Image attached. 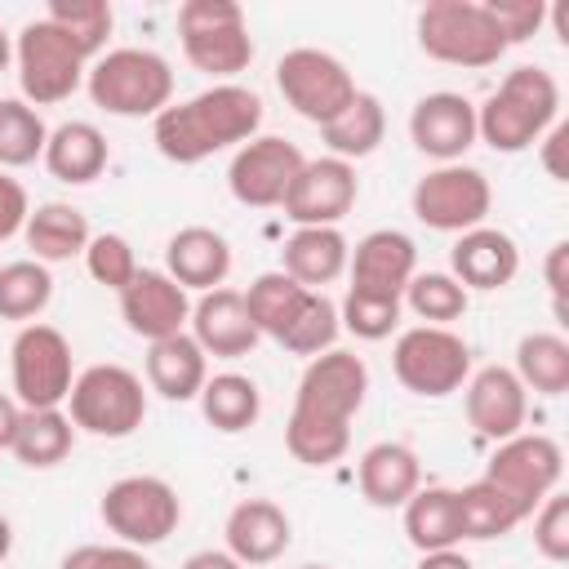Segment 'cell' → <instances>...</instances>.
<instances>
[{"instance_id":"6da1fadb","label":"cell","mask_w":569,"mask_h":569,"mask_svg":"<svg viewBox=\"0 0 569 569\" xmlns=\"http://www.w3.org/2000/svg\"><path fill=\"white\" fill-rule=\"evenodd\" d=\"M369 391V369L356 351L316 356L293 391V409L284 422V449L302 467H329L351 445V418L360 413Z\"/></svg>"},{"instance_id":"4dcf8cb0","label":"cell","mask_w":569,"mask_h":569,"mask_svg":"<svg viewBox=\"0 0 569 569\" xmlns=\"http://www.w3.org/2000/svg\"><path fill=\"white\" fill-rule=\"evenodd\" d=\"M71 445H76V422L62 409H22L9 453L22 467L44 471V467H58L71 453Z\"/></svg>"},{"instance_id":"f5cc1de1","label":"cell","mask_w":569,"mask_h":569,"mask_svg":"<svg viewBox=\"0 0 569 569\" xmlns=\"http://www.w3.org/2000/svg\"><path fill=\"white\" fill-rule=\"evenodd\" d=\"M182 569H244V565L231 551H196V556H187Z\"/></svg>"},{"instance_id":"f6af8a7d","label":"cell","mask_w":569,"mask_h":569,"mask_svg":"<svg viewBox=\"0 0 569 569\" xmlns=\"http://www.w3.org/2000/svg\"><path fill=\"white\" fill-rule=\"evenodd\" d=\"M489 13H493V22H498L507 49L520 44V40H529V36L547 22V4H542V0H489Z\"/></svg>"},{"instance_id":"1f68e13d","label":"cell","mask_w":569,"mask_h":569,"mask_svg":"<svg viewBox=\"0 0 569 569\" xmlns=\"http://www.w3.org/2000/svg\"><path fill=\"white\" fill-rule=\"evenodd\" d=\"M196 400H200L204 422L218 427V431H227V436L253 427L258 413H262V391L244 373H213V378H204V387H200Z\"/></svg>"},{"instance_id":"7a4b0ae2","label":"cell","mask_w":569,"mask_h":569,"mask_svg":"<svg viewBox=\"0 0 569 569\" xmlns=\"http://www.w3.org/2000/svg\"><path fill=\"white\" fill-rule=\"evenodd\" d=\"M262 124V98L244 84H213L187 102H169L156 124V151L173 164H200L222 147L249 142Z\"/></svg>"},{"instance_id":"5bb4252c","label":"cell","mask_w":569,"mask_h":569,"mask_svg":"<svg viewBox=\"0 0 569 569\" xmlns=\"http://www.w3.org/2000/svg\"><path fill=\"white\" fill-rule=\"evenodd\" d=\"M560 476H565V453L542 431H520V436L502 440L485 462V480L498 485L525 511V520L538 511V502L547 493H556Z\"/></svg>"},{"instance_id":"603a6c76","label":"cell","mask_w":569,"mask_h":569,"mask_svg":"<svg viewBox=\"0 0 569 569\" xmlns=\"http://www.w3.org/2000/svg\"><path fill=\"white\" fill-rule=\"evenodd\" d=\"M227 551L240 565H271L284 556V547L293 542V525L284 516L280 502L271 498H244L231 507L227 516Z\"/></svg>"},{"instance_id":"c3c4849f","label":"cell","mask_w":569,"mask_h":569,"mask_svg":"<svg viewBox=\"0 0 569 569\" xmlns=\"http://www.w3.org/2000/svg\"><path fill=\"white\" fill-rule=\"evenodd\" d=\"M542 276H547V289H551V302H556L560 325H569V320H565V293H569V240H556V244L547 249V258H542Z\"/></svg>"},{"instance_id":"5b68a950","label":"cell","mask_w":569,"mask_h":569,"mask_svg":"<svg viewBox=\"0 0 569 569\" xmlns=\"http://www.w3.org/2000/svg\"><path fill=\"white\" fill-rule=\"evenodd\" d=\"M418 49L449 67H493L507 40L485 0H431L418 13Z\"/></svg>"},{"instance_id":"ac0fdd59","label":"cell","mask_w":569,"mask_h":569,"mask_svg":"<svg viewBox=\"0 0 569 569\" xmlns=\"http://www.w3.org/2000/svg\"><path fill=\"white\" fill-rule=\"evenodd\" d=\"M462 387H467V396H462L467 422L476 427V436H485V440H493V445L520 436L525 413H529V391H525V382H520L511 369L485 365V369H476Z\"/></svg>"},{"instance_id":"8d00e7d4","label":"cell","mask_w":569,"mask_h":569,"mask_svg":"<svg viewBox=\"0 0 569 569\" xmlns=\"http://www.w3.org/2000/svg\"><path fill=\"white\" fill-rule=\"evenodd\" d=\"M53 298V276L36 258H18L0 267V320H36Z\"/></svg>"},{"instance_id":"3957f363","label":"cell","mask_w":569,"mask_h":569,"mask_svg":"<svg viewBox=\"0 0 569 569\" xmlns=\"http://www.w3.org/2000/svg\"><path fill=\"white\" fill-rule=\"evenodd\" d=\"M560 116V84L547 67H516L502 76V84L476 107V138H485L493 151L516 156L533 147Z\"/></svg>"},{"instance_id":"7bdbcfd3","label":"cell","mask_w":569,"mask_h":569,"mask_svg":"<svg viewBox=\"0 0 569 569\" xmlns=\"http://www.w3.org/2000/svg\"><path fill=\"white\" fill-rule=\"evenodd\" d=\"M84 267H89V276H93L98 284H107V289H116V293L138 276L133 244H129L124 236H116V231H102V236L89 240V249H84Z\"/></svg>"},{"instance_id":"9a60e30c","label":"cell","mask_w":569,"mask_h":569,"mask_svg":"<svg viewBox=\"0 0 569 569\" xmlns=\"http://www.w3.org/2000/svg\"><path fill=\"white\" fill-rule=\"evenodd\" d=\"M356 196H360L356 169L338 156H320V160H302V169L289 182L280 209L298 227H338L351 213Z\"/></svg>"},{"instance_id":"74e56055","label":"cell","mask_w":569,"mask_h":569,"mask_svg":"<svg viewBox=\"0 0 569 569\" xmlns=\"http://www.w3.org/2000/svg\"><path fill=\"white\" fill-rule=\"evenodd\" d=\"M400 302H409V311H413L418 320L449 329V320H462V316H467L471 293H467L449 271H418V276L405 284Z\"/></svg>"},{"instance_id":"ee69618b","label":"cell","mask_w":569,"mask_h":569,"mask_svg":"<svg viewBox=\"0 0 569 569\" xmlns=\"http://www.w3.org/2000/svg\"><path fill=\"white\" fill-rule=\"evenodd\" d=\"M533 547H538V556H547L556 565L569 560V498L560 489L547 493L533 511Z\"/></svg>"},{"instance_id":"9c48e42d","label":"cell","mask_w":569,"mask_h":569,"mask_svg":"<svg viewBox=\"0 0 569 569\" xmlns=\"http://www.w3.org/2000/svg\"><path fill=\"white\" fill-rule=\"evenodd\" d=\"M102 525L124 542V547H156L164 542L178 520H182V498L169 480L160 476H124L116 485H107L102 502H98Z\"/></svg>"},{"instance_id":"f35d334b","label":"cell","mask_w":569,"mask_h":569,"mask_svg":"<svg viewBox=\"0 0 569 569\" xmlns=\"http://www.w3.org/2000/svg\"><path fill=\"white\" fill-rule=\"evenodd\" d=\"M49 129L40 111L22 98H0V169H22L36 156H44Z\"/></svg>"},{"instance_id":"b9f144b4","label":"cell","mask_w":569,"mask_h":569,"mask_svg":"<svg viewBox=\"0 0 569 569\" xmlns=\"http://www.w3.org/2000/svg\"><path fill=\"white\" fill-rule=\"evenodd\" d=\"M338 325L351 329L365 342H382L400 325V298H387V293H369V289H351L347 284V298L338 307Z\"/></svg>"},{"instance_id":"e0dca14e","label":"cell","mask_w":569,"mask_h":569,"mask_svg":"<svg viewBox=\"0 0 569 569\" xmlns=\"http://www.w3.org/2000/svg\"><path fill=\"white\" fill-rule=\"evenodd\" d=\"M120 316H124L129 333L160 342V338L182 333V325L191 320V298L169 271L138 267V276L120 289Z\"/></svg>"},{"instance_id":"ab89813d","label":"cell","mask_w":569,"mask_h":569,"mask_svg":"<svg viewBox=\"0 0 569 569\" xmlns=\"http://www.w3.org/2000/svg\"><path fill=\"white\" fill-rule=\"evenodd\" d=\"M338 307L325 298V293H307V302H302V311L293 316V325L276 338L284 351H293V356H325V351H333V338H338Z\"/></svg>"},{"instance_id":"681fc988","label":"cell","mask_w":569,"mask_h":569,"mask_svg":"<svg viewBox=\"0 0 569 569\" xmlns=\"http://www.w3.org/2000/svg\"><path fill=\"white\" fill-rule=\"evenodd\" d=\"M538 147H542V169H547L551 178H560V182H565V178H569V169H565V160H560V156H565V147H569V124H565V120H556V124L542 133V142H538Z\"/></svg>"},{"instance_id":"2e32d148","label":"cell","mask_w":569,"mask_h":569,"mask_svg":"<svg viewBox=\"0 0 569 569\" xmlns=\"http://www.w3.org/2000/svg\"><path fill=\"white\" fill-rule=\"evenodd\" d=\"M302 151L289 142V138H276V133H262V138H249L231 169H227V187L240 204L249 209H276L289 191V182L298 178L302 169Z\"/></svg>"},{"instance_id":"4fadbf2b","label":"cell","mask_w":569,"mask_h":569,"mask_svg":"<svg viewBox=\"0 0 569 569\" xmlns=\"http://www.w3.org/2000/svg\"><path fill=\"white\" fill-rule=\"evenodd\" d=\"M276 84H280V93H284V102L302 116V120H311V124H329V120H338L351 102H356V80H351V71L333 58V53H325V49H289L280 62H276Z\"/></svg>"},{"instance_id":"52a82bcc","label":"cell","mask_w":569,"mask_h":569,"mask_svg":"<svg viewBox=\"0 0 569 569\" xmlns=\"http://www.w3.org/2000/svg\"><path fill=\"white\" fill-rule=\"evenodd\" d=\"M13 58H18L22 102H31V107L67 102V98L80 89L84 67H89V53H84L62 27H53L49 18H31V22L18 31Z\"/></svg>"},{"instance_id":"f1b7e54d","label":"cell","mask_w":569,"mask_h":569,"mask_svg":"<svg viewBox=\"0 0 569 569\" xmlns=\"http://www.w3.org/2000/svg\"><path fill=\"white\" fill-rule=\"evenodd\" d=\"M22 240L36 253V262H67V258H76V253L89 249L93 231H89V218L76 204L49 200V204L31 209V218L22 227Z\"/></svg>"},{"instance_id":"e575fe53","label":"cell","mask_w":569,"mask_h":569,"mask_svg":"<svg viewBox=\"0 0 569 569\" xmlns=\"http://www.w3.org/2000/svg\"><path fill=\"white\" fill-rule=\"evenodd\" d=\"M307 293H311V289H302L293 276H284V271H262V276L244 289V311H249V320H253L258 333L280 338V333L293 325V316L302 311Z\"/></svg>"},{"instance_id":"7402d4cb","label":"cell","mask_w":569,"mask_h":569,"mask_svg":"<svg viewBox=\"0 0 569 569\" xmlns=\"http://www.w3.org/2000/svg\"><path fill=\"white\" fill-rule=\"evenodd\" d=\"M449 276L471 293V289H480V293H493V289H502V284H511L516 280V271H520V249H516V240L507 236V231H498V227H471V231H462L458 240H453V249H449Z\"/></svg>"},{"instance_id":"11a10c76","label":"cell","mask_w":569,"mask_h":569,"mask_svg":"<svg viewBox=\"0 0 569 569\" xmlns=\"http://www.w3.org/2000/svg\"><path fill=\"white\" fill-rule=\"evenodd\" d=\"M9 58H13V44H9V31L0 27V71L9 67Z\"/></svg>"},{"instance_id":"8992f818","label":"cell","mask_w":569,"mask_h":569,"mask_svg":"<svg viewBox=\"0 0 569 569\" xmlns=\"http://www.w3.org/2000/svg\"><path fill=\"white\" fill-rule=\"evenodd\" d=\"M178 36L187 62L204 76H218L222 84L253 62L249 22L236 0H187L178 9Z\"/></svg>"},{"instance_id":"30bf717a","label":"cell","mask_w":569,"mask_h":569,"mask_svg":"<svg viewBox=\"0 0 569 569\" xmlns=\"http://www.w3.org/2000/svg\"><path fill=\"white\" fill-rule=\"evenodd\" d=\"M391 369L413 396H449L471 378V347L440 325H413L391 347Z\"/></svg>"},{"instance_id":"ba28073f","label":"cell","mask_w":569,"mask_h":569,"mask_svg":"<svg viewBox=\"0 0 569 569\" xmlns=\"http://www.w3.org/2000/svg\"><path fill=\"white\" fill-rule=\"evenodd\" d=\"M67 418L102 440H124L147 418V391L142 378L124 365H89L67 396Z\"/></svg>"},{"instance_id":"d6986e66","label":"cell","mask_w":569,"mask_h":569,"mask_svg":"<svg viewBox=\"0 0 569 569\" xmlns=\"http://www.w3.org/2000/svg\"><path fill=\"white\" fill-rule=\"evenodd\" d=\"M409 138L422 156H431L440 164L462 160V151L476 142V102L462 93H449V89L418 98L409 111Z\"/></svg>"},{"instance_id":"d590c367","label":"cell","mask_w":569,"mask_h":569,"mask_svg":"<svg viewBox=\"0 0 569 569\" xmlns=\"http://www.w3.org/2000/svg\"><path fill=\"white\" fill-rule=\"evenodd\" d=\"M525 391L542 396H565L569 391V342L560 333H525L516 347V369H511Z\"/></svg>"},{"instance_id":"44dd1931","label":"cell","mask_w":569,"mask_h":569,"mask_svg":"<svg viewBox=\"0 0 569 569\" xmlns=\"http://www.w3.org/2000/svg\"><path fill=\"white\" fill-rule=\"evenodd\" d=\"M191 338L200 342L204 356H222V360H240L258 347V329L244 311V293L240 289H209L200 293V302L191 307Z\"/></svg>"},{"instance_id":"60d3db41","label":"cell","mask_w":569,"mask_h":569,"mask_svg":"<svg viewBox=\"0 0 569 569\" xmlns=\"http://www.w3.org/2000/svg\"><path fill=\"white\" fill-rule=\"evenodd\" d=\"M44 18L53 27H62L89 58H102V44L111 36V4L107 0H49Z\"/></svg>"},{"instance_id":"8fae6325","label":"cell","mask_w":569,"mask_h":569,"mask_svg":"<svg viewBox=\"0 0 569 569\" xmlns=\"http://www.w3.org/2000/svg\"><path fill=\"white\" fill-rule=\"evenodd\" d=\"M13 365V400L22 409H58L71 396L76 365H71V342L53 325H22L9 351Z\"/></svg>"},{"instance_id":"7c38bea8","label":"cell","mask_w":569,"mask_h":569,"mask_svg":"<svg viewBox=\"0 0 569 569\" xmlns=\"http://www.w3.org/2000/svg\"><path fill=\"white\" fill-rule=\"evenodd\" d=\"M413 218L431 231H471V227H485L489 209H493V187L480 169L453 160V164H440L431 173H422L413 182Z\"/></svg>"},{"instance_id":"83f0119b","label":"cell","mask_w":569,"mask_h":569,"mask_svg":"<svg viewBox=\"0 0 569 569\" xmlns=\"http://www.w3.org/2000/svg\"><path fill=\"white\" fill-rule=\"evenodd\" d=\"M204 378H209V365L191 333H173V338H160L147 347V382L164 400H178V405L196 400Z\"/></svg>"},{"instance_id":"ffe728a7","label":"cell","mask_w":569,"mask_h":569,"mask_svg":"<svg viewBox=\"0 0 569 569\" xmlns=\"http://www.w3.org/2000/svg\"><path fill=\"white\" fill-rule=\"evenodd\" d=\"M347 267H351V289L400 298L405 284L418 276V244L396 227H378L351 249Z\"/></svg>"},{"instance_id":"db71d44e","label":"cell","mask_w":569,"mask_h":569,"mask_svg":"<svg viewBox=\"0 0 569 569\" xmlns=\"http://www.w3.org/2000/svg\"><path fill=\"white\" fill-rule=\"evenodd\" d=\"M9 551H13V525H9L4 516H0V560H4Z\"/></svg>"},{"instance_id":"484cf974","label":"cell","mask_w":569,"mask_h":569,"mask_svg":"<svg viewBox=\"0 0 569 569\" xmlns=\"http://www.w3.org/2000/svg\"><path fill=\"white\" fill-rule=\"evenodd\" d=\"M347 258H351V249L338 227H298L280 249V262H284L280 271L293 276L302 289L320 293L325 284H333L347 271Z\"/></svg>"},{"instance_id":"4316f807","label":"cell","mask_w":569,"mask_h":569,"mask_svg":"<svg viewBox=\"0 0 569 569\" xmlns=\"http://www.w3.org/2000/svg\"><path fill=\"white\" fill-rule=\"evenodd\" d=\"M44 169L58 178V182H71V187H84L93 182L107 160H111V147L102 138L98 124L89 120H67L58 129H49V142H44Z\"/></svg>"},{"instance_id":"bcb514c9","label":"cell","mask_w":569,"mask_h":569,"mask_svg":"<svg viewBox=\"0 0 569 569\" xmlns=\"http://www.w3.org/2000/svg\"><path fill=\"white\" fill-rule=\"evenodd\" d=\"M58 569H151V560L138 547H124V542L120 547L84 542V547H71Z\"/></svg>"},{"instance_id":"836d02e7","label":"cell","mask_w":569,"mask_h":569,"mask_svg":"<svg viewBox=\"0 0 569 569\" xmlns=\"http://www.w3.org/2000/svg\"><path fill=\"white\" fill-rule=\"evenodd\" d=\"M382 133H387V111H382V102H378L373 93H356V102H351L338 120H329V124L320 129L325 147H329L338 160H347V164L373 156L378 142H382Z\"/></svg>"},{"instance_id":"d4e9b609","label":"cell","mask_w":569,"mask_h":569,"mask_svg":"<svg viewBox=\"0 0 569 569\" xmlns=\"http://www.w3.org/2000/svg\"><path fill=\"white\" fill-rule=\"evenodd\" d=\"M356 480H360V493L369 507H405L422 489V467H418V453L409 445L378 440L360 453Z\"/></svg>"},{"instance_id":"f546056e","label":"cell","mask_w":569,"mask_h":569,"mask_svg":"<svg viewBox=\"0 0 569 569\" xmlns=\"http://www.w3.org/2000/svg\"><path fill=\"white\" fill-rule=\"evenodd\" d=\"M405 538L427 556V551H449L462 542L458 525V493L445 485H427L405 502Z\"/></svg>"},{"instance_id":"d6a6232c","label":"cell","mask_w":569,"mask_h":569,"mask_svg":"<svg viewBox=\"0 0 569 569\" xmlns=\"http://www.w3.org/2000/svg\"><path fill=\"white\" fill-rule=\"evenodd\" d=\"M453 493H458V525H462V538H471V542L502 538V533H511V529L525 520V511H520L498 485H489L485 476L471 480V485H462V489H453Z\"/></svg>"},{"instance_id":"9f6ffc18","label":"cell","mask_w":569,"mask_h":569,"mask_svg":"<svg viewBox=\"0 0 569 569\" xmlns=\"http://www.w3.org/2000/svg\"><path fill=\"white\" fill-rule=\"evenodd\" d=\"M302 569H333V565H302Z\"/></svg>"},{"instance_id":"7dc6e473","label":"cell","mask_w":569,"mask_h":569,"mask_svg":"<svg viewBox=\"0 0 569 569\" xmlns=\"http://www.w3.org/2000/svg\"><path fill=\"white\" fill-rule=\"evenodd\" d=\"M31 218V200L27 187L18 178H9V169H0V240H13Z\"/></svg>"},{"instance_id":"f907efd6","label":"cell","mask_w":569,"mask_h":569,"mask_svg":"<svg viewBox=\"0 0 569 569\" xmlns=\"http://www.w3.org/2000/svg\"><path fill=\"white\" fill-rule=\"evenodd\" d=\"M18 418H22V405H18L13 396H4V391H0V449H9V445H13Z\"/></svg>"},{"instance_id":"277c9868","label":"cell","mask_w":569,"mask_h":569,"mask_svg":"<svg viewBox=\"0 0 569 569\" xmlns=\"http://www.w3.org/2000/svg\"><path fill=\"white\" fill-rule=\"evenodd\" d=\"M93 107L111 116H160L173 98V67L156 49H111L84 71Z\"/></svg>"},{"instance_id":"cb8c5ba5","label":"cell","mask_w":569,"mask_h":569,"mask_svg":"<svg viewBox=\"0 0 569 569\" xmlns=\"http://www.w3.org/2000/svg\"><path fill=\"white\" fill-rule=\"evenodd\" d=\"M164 271L182 284V289H218L231 271V244L222 231L213 227H182L169 236L164 244Z\"/></svg>"},{"instance_id":"816d5d0a","label":"cell","mask_w":569,"mask_h":569,"mask_svg":"<svg viewBox=\"0 0 569 569\" xmlns=\"http://www.w3.org/2000/svg\"><path fill=\"white\" fill-rule=\"evenodd\" d=\"M413 569H476V565H471L462 551H453V547H449V551H427Z\"/></svg>"}]
</instances>
